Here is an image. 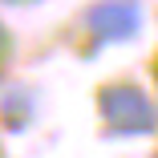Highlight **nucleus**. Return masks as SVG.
<instances>
[{"label": "nucleus", "instance_id": "1", "mask_svg": "<svg viewBox=\"0 0 158 158\" xmlns=\"http://www.w3.org/2000/svg\"><path fill=\"white\" fill-rule=\"evenodd\" d=\"M98 110L106 130L118 138H146L158 130V110L138 85H106L98 93Z\"/></svg>", "mask_w": 158, "mask_h": 158}, {"label": "nucleus", "instance_id": "2", "mask_svg": "<svg viewBox=\"0 0 158 158\" xmlns=\"http://www.w3.org/2000/svg\"><path fill=\"white\" fill-rule=\"evenodd\" d=\"M85 28L93 45H122L142 33V4L138 0H98L85 12Z\"/></svg>", "mask_w": 158, "mask_h": 158}, {"label": "nucleus", "instance_id": "3", "mask_svg": "<svg viewBox=\"0 0 158 158\" xmlns=\"http://www.w3.org/2000/svg\"><path fill=\"white\" fill-rule=\"evenodd\" d=\"M8 49H12V37H8V28H4V24H0V61H4V57H8Z\"/></svg>", "mask_w": 158, "mask_h": 158}, {"label": "nucleus", "instance_id": "4", "mask_svg": "<svg viewBox=\"0 0 158 158\" xmlns=\"http://www.w3.org/2000/svg\"><path fill=\"white\" fill-rule=\"evenodd\" d=\"M0 4H16L20 8V4H37V0H0Z\"/></svg>", "mask_w": 158, "mask_h": 158}, {"label": "nucleus", "instance_id": "5", "mask_svg": "<svg viewBox=\"0 0 158 158\" xmlns=\"http://www.w3.org/2000/svg\"><path fill=\"white\" fill-rule=\"evenodd\" d=\"M154 77H158V65H154Z\"/></svg>", "mask_w": 158, "mask_h": 158}]
</instances>
